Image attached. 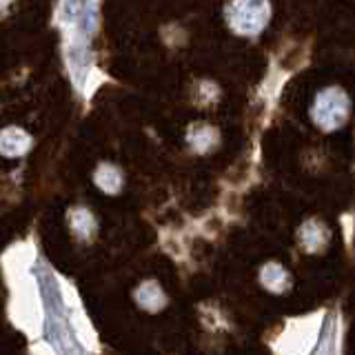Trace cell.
<instances>
[{"instance_id":"4","label":"cell","mask_w":355,"mask_h":355,"mask_svg":"<svg viewBox=\"0 0 355 355\" xmlns=\"http://www.w3.org/2000/svg\"><path fill=\"white\" fill-rule=\"evenodd\" d=\"M297 238L306 253H322L331 242V231L322 220L311 218L297 231Z\"/></svg>"},{"instance_id":"3","label":"cell","mask_w":355,"mask_h":355,"mask_svg":"<svg viewBox=\"0 0 355 355\" xmlns=\"http://www.w3.org/2000/svg\"><path fill=\"white\" fill-rule=\"evenodd\" d=\"M351 103L342 89H327L315 98L313 105V120L320 129L336 131L349 118Z\"/></svg>"},{"instance_id":"8","label":"cell","mask_w":355,"mask_h":355,"mask_svg":"<svg viewBox=\"0 0 355 355\" xmlns=\"http://www.w3.org/2000/svg\"><path fill=\"white\" fill-rule=\"evenodd\" d=\"M187 140L196 151L207 153L218 144V131L209 125H196V127H191V131H189Z\"/></svg>"},{"instance_id":"6","label":"cell","mask_w":355,"mask_h":355,"mask_svg":"<svg viewBox=\"0 0 355 355\" xmlns=\"http://www.w3.org/2000/svg\"><path fill=\"white\" fill-rule=\"evenodd\" d=\"M31 147V136L20 127H9L0 131V153L16 158V155L27 153Z\"/></svg>"},{"instance_id":"10","label":"cell","mask_w":355,"mask_h":355,"mask_svg":"<svg viewBox=\"0 0 355 355\" xmlns=\"http://www.w3.org/2000/svg\"><path fill=\"white\" fill-rule=\"evenodd\" d=\"M69 218H71V229H73V233L80 240H89V238L94 236L96 218L89 214L87 209H73L71 214H69Z\"/></svg>"},{"instance_id":"5","label":"cell","mask_w":355,"mask_h":355,"mask_svg":"<svg viewBox=\"0 0 355 355\" xmlns=\"http://www.w3.org/2000/svg\"><path fill=\"white\" fill-rule=\"evenodd\" d=\"M260 284L266 288V291L282 295L291 288V275H288V271L280 262L269 260L266 264H262V269H260Z\"/></svg>"},{"instance_id":"1","label":"cell","mask_w":355,"mask_h":355,"mask_svg":"<svg viewBox=\"0 0 355 355\" xmlns=\"http://www.w3.org/2000/svg\"><path fill=\"white\" fill-rule=\"evenodd\" d=\"M55 22L64 33V44H89L98 31V0H60Z\"/></svg>"},{"instance_id":"9","label":"cell","mask_w":355,"mask_h":355,"mask_svg":"<svg viewBox=\"0 0 355 355\" xmlns=\"http://www.w3.org/2000/svg\"><path fill=\"white\" fill-rule=\"evenodd\" d=\"M94 180L105 193H118L122 189V173L114 164H100L94 173Z\"/></svg>"},{"instance_id":"7","label":"cell","mask_w":355,"mask_h":355,"mask_svg":"<svg viewBox=\"0 0 355 355\" xmlns=\"http://www.w3.org/2000/svg\"><path fill=\"white\" fill-rule=\"evenodd\" d=\"M136 302L149 313H158L160 309L166 306V293L155 280H147L136 288Z\"/></svg>"},{"instance_id":"2","label":"cell","mask_w":355,"mask_h":355,"mask_svg":"<svg viewBox=\"0 0 355 355\" xmlns=\"http://www.w3.org/2000/svg\"><path fill=\"white\" fill-rule=\"evenodd\" d=\"M269 16L271 9L266 0H233L227 11L229 25L244 36H253V33L262 31L269 22Z\"/></svg>"},{"instance_id":"11","label":"cell","mask_w":355,"mask_h":355,"mask_svg":"<svg viewBox=\"0 0 355 355\" xmlns=\"http://www.w3.org/2000/svg\"><path fill=\"white\" fill-rule=\"evenodd\" d=\"M9 3H11V0H0V11H3Z\"/></svg>"}]
</instances>
